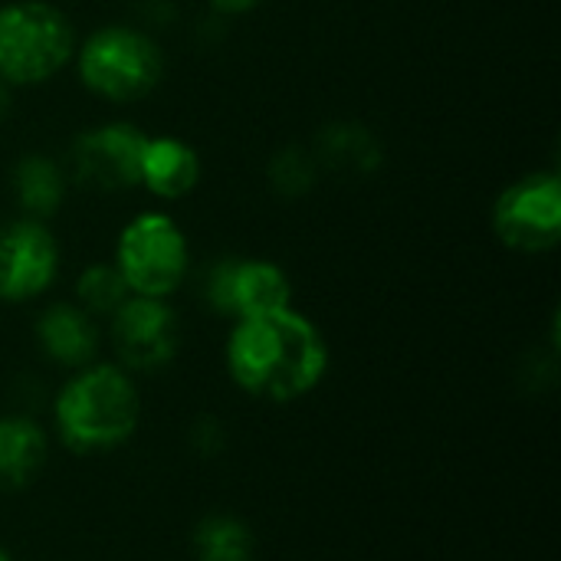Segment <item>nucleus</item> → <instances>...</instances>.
<instances>
[{"mask_svg":"<svg viewBox=\"0 0 561 561\" xmlns=\"http://www.w3.org/2000/svg\"><path fill=\"white\" fill-rule=\"evenodd\" d=\"M76 56L69 16L49 0H10L0 7V79L7 85L49 82Z\"/></svg>","mask_w":561,"mask_h":561,"instance_id":"nucleus-3","label":"nucleus"},{"mask_svg":"<svg viewBox=\"0 0 561 561\" xmlns=\"http://www.w3.org/2000/svg\"><path fill=\"white\" fill-rule=\"evenodd\" d=\"M148 135L131 122H105L85 128L69 151L72 178L99 191H125L138 184Z\"/></svg>","mask_w":561,"mask_h":561,"instance_id":"nucleus-7","label":"nucleus"},{"mask_svg":"<svg viewBox=\"0 0 561 561\" xmlns=\"http://www.w3.org/2000/svg\"><path fill=\"white\" fill-rule=\"evenodd\" d=\"M187 263V237L168 214H138L118 233L115 266L131 296L168 299L184 283Z\"/></svg>","mask_w":561,"mask_h":561,"instance_id":"nucleus-5","label":"nucleus"},{"mask_svg":"<svg viewBox=\"0 0 561 561\" xmlns=\"http://www.w3.org/2000/svg\"><path fill=\"white\" fill-rule=\"evenodd\" d=\"M13 191L26 217L46 220L66 197V174L49 154H23L13 168Z\"/></svg>","mask_w":561,"mask_h":561,"instance_id":"nucleus-13","label":"nucleus"},{"mask_svg":"<svg viewBox=\"0 0 561 561\" xmlns=\"http://www.w3.org/2000/svg\"><path fill=\"white\" fill-rule=\"evenodd\" d=\"M263 0H210V7L217 10V13H247V10H253V7H260Z\"/></svg>","mask_w":561,"mask_h":561,"instance_id":"nucleus-19","label":"nucleus"},{"mask_svg":"<svg viewBox=\"0 0 561 561\" xmlns=\"http://www.w3.org/2000/svg\"><path fill=\"white\" fill-rule=\"evenodd\" d=\"M197 181H201V158L187 141L171 135L145 141L138 184H145L154 197L181 201L197 187Z\"/></svg>","mask_w":561,"mask_h":561,"instance_id":"nucleus-11","label":"nucleus"},{"mask_svg":"<svg viewBox=\"0 0 561 561\" xmlns=\"http://www.w3.org/2000/svg\"><path fill=\"white\" fill-rule=\"evenodd\" d=\"M7 108H10V85L0 79V118L7 115Z\"/></svg>","mask_w":561,"mask_h":561,"instance_id":"nucleus-20","label":"nucleus"},{"mask_svg":"<svg viewBox=\"0 0 561 561\" xmlns=\"http://www.w3.org/2000/svg\"><path fill=\"white\" fill-rule=\"evenodd\" d=\"M319 158L332 168H345V171H368L381 161V148L378 141L352 122L332 125L322 131L319 138Z\"/></svg>","mask_w":561,"mask_h":561,"instance_id":"nucleus-15","label":"nucleus"},{"mask_svg":"<svg viewBox=\"0 0 561 561\" xmlns=\"http://www.w3.org/2000/svg\"><path fill=\"white\" fill-rule=\"evenodd\" d=\"M197 561H250L253 539L250 529L230 516H210L194 533Z\"/></svg>","mask_w":561,"mask_h":561,"instance_id":"nucleus-16","label":"nucleus"},{"mask_svg":"<svg viewBox=\"0 0 561 561\" xmlns=\"http://www.w3.org/2000/svg\"><path fill=\"white\" fill-rule=\"evenodd\" d=\"M178 316L164 299L128 296L112 312V342L118 358L135 371H154L178 352Z\"/></svg>","mask_w":561,"mask_h":561,"instance_id":"nucleus-10","label":"nucleus"},{"mask_svg":"<svg viewBox=\"0 0 561 561\" xmlns=\"http://www.w3.org/2000/svg\"><path fill=\"white\" fill-rule=\"evenodd\" d=\"M493 230L500 243L516 253H549L561 240V178L556 171H533L510 184L493 207Z\"/></svg>","mask_w":561,"mask_h":561,"instance_id":"nucleus-6","label":"nucleus"},{"mask_svg":"<svg viewBox=\"0 0 561 561\" xmlns=\"http://www.w3.org/2000/svg\"><path fill=\"white\" fill-rule=\"evenodd\" d=\"M204 296L210 309L240 319L289 309V279L270 260H220L207 273Z\"/></svg>","mask_w":561,"mask_h":561,"instance_id":"nucleus-8","label":"nucleus"},{"mask_svg":"<svg viewBox=\"0 0 561 561\" xmlns=\"http://www.w3.org/2000/svg\"><path fill=\"white\" fill-rule=\"evenodd\" d=\"M270 181L276 191L283 194H302L312 187L316 181V164H312V154L302 151V148H286L273 158L270 164Z\"/></svg>","mask_w":561,"mask_h":561,"instance_id":"nucleus-18","label":"nucleus"},{"mask_svg":"<svg viewBox=\"0 0 561 561\" xmlns=\"http://www.w3.org/2000/svg\"><path fill=\"white\" fill-rule=\"evenodd\" d=\"M227 368L243 391L266 401H293L322 381L329 345L306 316L279 309L237 322L227 342Z\"/></svg>","mask_w":561,"mask_h":561,"instance_id":"nucleus-1","label":"nucleus"},{"mask_svg":"<svg viewBox=\"0 0 561 561\" xmlns=\"http://www.w3.org/2000/svg\"><path fill=\"white\" fill-rule=\"evenodd\" d=\"M138 391L115 365H95L76 375L56 398V427L62 440L79 450H108L138 427Z\"/></svg>","mask_w":561,"mask_h":561,"instance_id":"nucleus-2","label":"nucleus"},{"mask_svg":"<svg viewBox=\"0 0 561 561\" xmlns=\"http://www.w3.org/2000/svg\"><path fill=\"white\" fill-rule=\"evenodd\" d=\"M0 561H10V556H7V552H3V549H0Z\"/></svg>","mask_w":561,"mask_h":561,"instance_id":"nucleus-21","label":"nucleus"},{"mask_svg":"<svg viewBox=\"0 0 561 561\" xmlns=\"http://www.w3.org/2000/svg\"><path fill=\"white\" fill-rule=\"evenodd\" d=\"M76 69L89 92L108 102H138L164 76L161 46L131 26H102L76 49Z\"/></svg>","mask_w":561,"mask_h":561,"instance_id":"nucleus-4","label":"nucleus"},{"mask_svg":"<svg viewBox=\"0 0 561 561\" xmlns=\"http://www.w3.org/2000/svg\"><path fill=\"white\" fill-rule=\"evenodd\" d=\"M36 339L43 345V352L59 362V365H69V368H79L85 365L95 348H99V332L89 319L85 309L79 306H49L39 322H36Z\"/></svg>","mask_w":561,"mask_h":561,"instance_id":"nucleus-12","label":"nucleus"},{"mask_svg":"<svg viewBox=\"0 0 561 561\" xmlns=\"http://www.w3.org/2000/svg\"><path fill=\"white\" fill-rule=\"evenodd\" d=\"M76 296H79L85 312L112 316L131 293H128L115 263H95V266L82 270V276L76 283Z\"/></svg>","mask_w":561,"mask_h":561,"instance_id":"nucleus-17","label":"nucleus"},{"mask_svg":"<svg viewBox=\"0 0 561 561\" xmlns=\"http://www.w3.org/2000/svg\"><path fill=\"white\" fill-rule=\"evenodd\" d=\"M46 457L43 431L26 417L0 421V490L23 486Z\"/></svg>","mask_w":561,"mask_h":561,"instance_id":"nucleus-14","label":"nucleus"},{"mask_svg":"<svg viewBox=\"0 0 561 561\" xmlns=\"http://www.w3.org/2000/svg\"><path fill=\"white\" fill-rule=\"evenodd\" d=\"M59 243L43 220L23 217L0 227V299L26 302L53 286Z\"/></svg>","mask_w":561,"mask_h":561,"instance_id":"nucleus-9","label":"nucleus"}]
</instances>
